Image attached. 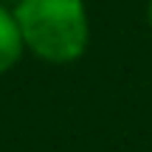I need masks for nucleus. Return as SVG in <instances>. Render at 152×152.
<instances>
[{
    "label": "nucleus",
    "mask_w": 152,
    "mask_h": 152,
    "mask_svg": "<svg viewBox=\"0 0 152 152\" xmlns=\"http://www.w3.org/2000/svg\"><path fill=\"white\" fill-rule=\"evenodd\" d=\"M14 9L26 51L48 65H71L90 45L85 0H20Z\"/></svg>",
    "instance_id": "obj_1"
},
{
    "label": "nucleus",
    "mask_w": 152,
    "mask_h": 152,
    "mask_svg": "<svg viewBox=\"0 0 152 152\" xmlns=\"http://www.w3.org/2000/svg\"><path fill=\"white\" fill-rule=\"evenodd\" d=\"M23 54H26V42H23L14 9L0 3V76L9 73L23 59Z\"/></svg>",
    "instance_id": "obj_2"
},
{
    "label": "nucleus",
    "mask_w": 152,
    "mask_h": 152,
    "mask_svg": "<svg viewBox=\"0 0 152 152\" xmlns=\"http://www.w3.org/2000/svg\"><path fill=\"white\" fill-rule=\"evenodd\" d=\"M147 20H149V28H152V0H149V6H147Z\"/></svg>",
    "instance_id": "obj_3"
},
{
    "label": "nucleus",
    "mask_w": 152,
    "mask_h": 152,
    "mask_svg": "<svg viewBox=\"0 0 152 152\" xmlns=\"http://www.w3.org/2000/svg\"><path fill=\"white\" fill-rule=\"evenodd\" d=\"M3 3H6V6H17L20 0H3Z\"/></svg>",
    "instance_id": "obj_4"
},
{
    "label": "nucleus",
    "mask_w": 152,
    "mask_h": 152,
    "mask_svg": "<svg viewBox=\"0 0 152 152\" xmlns=\"http://www.w3.org/2000/svg\"><path fill=\"white\" fill-rule=\"evenodd\" d=\"M0 3H3V0H0Z\"/></svg>",
    "instance_id": "obj_5"
}]
</instances>
